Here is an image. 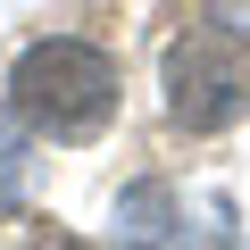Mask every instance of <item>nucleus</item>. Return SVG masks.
I'll return each instance as SVG.
<instances>
[{
  "mask_svg": "<svg viewBox=\"0 0 250 250\" xmlns=\"http://www.w3.org/2000/svg\"><path fill=\"white\" fill-rule=\"evenodd\" d=\"M117 100H125L117 59L100 42H75V34H42L9 67V108L25 117V134H42V142H92L100 125L117 117Z\"/></svg>",
  "mask_w": 250,
  "mask_h": 250,
  "instance_id": "f257e3e1",
  "label": "nucleus"
},
{
  "mask_svg": "<svg viewBox=\"0 0 250 250\" xmlns=\"http://www.w3.org/2000/svg\"><path fill=\"white\" fill-rule=\"evenodd\" d=\"M159 83H167V125H184V134H225L250 108V50H242V34L200 25V34H184L167 50Z\"/></svg>",
  "mask_w": 250,
  "mask_h": 250,
  "instance_id": "f03ea898",
  "label": "nucleus"
},
{
  "mask_svg": "<svg viewBox=\"0 0 250 250\" xmlns=\"http://www.w3.org/2000/svg\"><path fill=\"white\" fill-rule=\"evenodd\" d=\"M17 184H25V117L0 108V208L17 200Z\"/></svg>",
  "mask_w": 250,
  "mask_h": 250,
  "instance_id": "7ed1b4c3",
  "label": "nucleus"
},
{
  "mask_svg": "<svg viewBox=\"0 0 250 250\" xmlns=\"http://www.w3.org/2000/svg\"><path fill=\"white\" fill-rule=\"evenodd\" d=\"M208 9V25H225V34H250V0H200Z\"/></svg>",
  "mask_w": 250,
  "mask_h": 250,
  "instance_id": "20e7f679",
  "label": "nucleus"
}]
</instances>
